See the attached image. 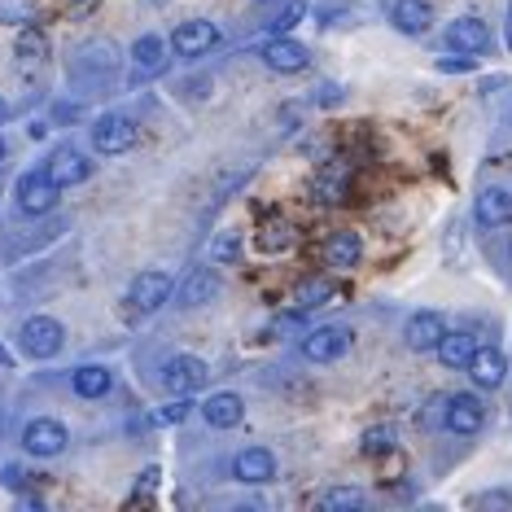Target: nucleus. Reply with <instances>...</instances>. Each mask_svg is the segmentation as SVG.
I'll return each mask as SVG.
<instances>
[{
	"label": "nucleus",
	"mask_w": 512,
	"mask_h": 512,
	"mask_svg": "<svg viewBox=\"0 0 512 512\" xmlns=\"http://www.w3.org/2000/svg\"><path fill=\"white\" fill-rule=\"evenodd\" d=\"M346 346H351V333L346 329H316L302 337V355H307L311 364H333V359L346 355Z\"/></svg>",
	"instance_id": "9d476101"
},
{
	"label": "nucleus",
	"mask_w": 512,
	"mask_h": 512,
	"mask_svg": "<svg viewBox=\"0 0 512 512\" xmlns=\"http://www.w3.org/2000/svg\"><path fill=\"white\" fill-rule=\"evenodd\" d=\"M346 193H351V167L346 162H329L316 180V197L320 202H342Z\"/></svg>",
	"instance_id": "412c9836"
},
{
	"label": "nucleus",
	"mask_w": 512,
	"mask_h": 512,
	"mask_svg": "<svg viewBox=\"0 0 512 512\" xmlns=\"http://www.w3.org/2000/svg\"><path fill=\"white\" fill-rule=\"evenodd\" d=\"M202 416L211 421L215 429H232V425H241V416H246V403L237 399V394H211L206 399V407H202Z\"/></svg>",
	"instance_id": "a211bd4d"
},
{
	"label": "nucleus",
	"mask_w": 512,
	"mask_h": 512,
	"mask_svg": "<svg viewBox=\"0 0 512 512\" xmlns=\"http://www.w3.org/2000/svg\"><path fill=\"white\" fill-rule=\"evenodd\" d=\"M368 499H364V491H355V486H337V491H324L320 495V508L324 512H359Z\"/></svg>",
	"instance_id": "a878e982"
},
{
	"label": "nucleus",
	"mask_w": 512,
	"mask_h": 512,
	"mask_svg": "<svg viewBox=\"0 0 512 512\" xmlns=\"http://www.w3.org/2000/svg\"><path fill=\"white\" fill-rule=\"evenodd\" d=\"M18 342H22V351H27L31 359H53L57 351H62V342H66V329L53 316H31L27 324H22Z\"/></svg>",
	"instance_id": "f257e3e1"
},
{
	"label": "nucleus",
	"mask_w": 512,
	"mask_h": 512,
	"mask_svg": "<svg viewBox=\"0 0 512 512\" xmlns=\"http://www.w3.org/2000/svg\"><path fill=\"white\" fill-rule=\"evenodd\" d=\"M473 57H442V62H438V71H451V75H456V71H473Z\"/></svg>",
	"instance_id": "473e14b6"
},
{
	"label": "nucleus",
	"mask_w": 512,
	"mask_h": 512,
	"mask_svg": "<svg viewBox=\"0 0 512 512\" xmlns=\"http://www.w3.org/2000/svg\"><path fill=\"white\" fill-rule=\"evenodd\" d=\"M0 162H5V145H0Z\"/></svg>",
	"instance_id": "58836bf2"
},
{
	"label": "nucleus",
	"mask_w": 512,
	"mask_h": 512,
	"mask_svg": "<svg viewBox=\"0 0 512 512\" xmlns=\"http://www.w3.org/2000/svg\"><path fill=\"white\" fill-rule=\"evenodd\" d=\"M66 425L62 421H49V416H40V421H31L22 429V447H27V456H62L66 451Z\"/></svg>",
	"instance_id": "20e7f679"
},
{
	"label": "nucleus",
	"mask_w": 512,
	"mask_h": 512,
	"mask_svg": "<svg viewBox=\"0 0 512 512\" xmlns=\"http://www.w3.org/2000/svg\"><path fill=\"white\" fill-rule=\"evenodd\" d=\"M302 14H307V0H289V5L281 9V18L272 22V31H276V36H285V31H294L298 22H302Z\"/></svg>",
	"instance_id": "c756f323"
},
{
	"label": "nucleus",
	"mask_w": 512,
	"mask_h": 512,
	"mask_svg": "<svg viewBox=\"0 0 512 512\" xmlns=\"http://www.w3.org/2000/svg\"><path fill=\"white\" fill-rule=\"evenodd\" d=\"M206 377H211V368H206L197 355H176V359H167V368H162V386L171 394H197L206 386Z\"/></svg>",
	"instance_id": "7ed1b4c3"
},
{
	"label": "nucleus",
	"mask_w": 512,
	"mask_h": 512,
	"mask_svg": "<svg viewBox=\"0 0 512 512\" xmlns=\"http://www.w3.org/2000/svg\"><path fill=\"white\" fill-rule=\"evenodd\" d=\"M464 368H469V377H473L477 390H499V386H504V377H508V359L499 351H491V346H477L473 359Z\"/></svg>",
	"instance_id": "1a4fd4ad"
},
{
	"label": "nucleus",
	"mask_w": 512,
	"mask_h": 512,
	"mask_svg": "<svg viewBox=\"0 0 512 512\" xmlns=\"http://www.w3.org/2000/svg\"><path fill=\"white\" fill-rule=\"evenodd\" d=\"M189 416V394H176V403H167V412H158V421L162 425H176Z\"/></svg>",
	"instance_id": "7c9ffc66"
},
{
	"label": "nucleus",
	"mask_w": 512,
	"mask_h": 512,
	"mask_svg": "<svg viewBox=\"0 0 512 512\" xmlns=\"http://www.w3.org/2000/svg\"><path fill=\"white\" fill-rule=\"evenodd\" d=\"M237 250H241L237 232H224V237L215 241V259H237Z\"/></svg>",
	"instance_id": "2f4dec72"
},
{
	"label": "nucleus",
	"mask_w": 512,
	"mask_h": 512,
	"mask_svg": "<svg viewBox=\"0 0 512 512\" xmlns=\"http://www.w3.org/2000/svg\"><path fill=\"white\" fill-rule=\"evenodd\" d=\"M44 176H49L57 189H71V184H84L92 176V162L79 154V149H57L49 158V167H44Z\"/></svg>",
	"instance_id": "6e6552de"
},
{
	"label": "nucleus",
	"mask_w": 512,
	"mask_h": 512,
	"mask_svg": "<svg viewBox=\"0 0 512 512\" xmlns=\"http://www.w3.org/2000/svg\"><path fill=\"white\" fill-rule=\"evenodd\" d=\"M259 5H272V0H259Z\"/></svg>",
	"instance_id": "ea45409f"
},
{
	"label": "nucleus",
	"mask_w": 512,
	"mask_h": 512,
	"mask_svg": "<svg viewBox=\"0 0 512 512\" xmlns=\"http://www.w3.org/2000/svg\"><path fill=\"white\" fill-rule=\"evenodd\" d=\"M438 351V359L447 368H464L473 359V351H477V337L473 333H442V342L434 346Z\"/></svg>",
	"instance_id": "5701e85b"
},
{
	"label": "nucleus",
	"mask_w": 512,
	"mask_h": 512,
	"mask_svg": "<svg viewBox=\"0 0 512 512\" xmlns=\"http://www.w3.org/2000/svg\"><path fill=\"white\" fill-rule=\"evenodd\" d=\"M486 421V407L477 394H451L447 399V429L451 434H477Z\"/></svg>",
	"instance_id": "9b49d317"
},
{
	"label": "nucleus",
	"mask_w": 512,
	"mask_h": 512,
	"mask_svg": "<svg viewBox=\"0 0 512 512\" xmlns=\"http://www.w3.org/2000/svg\"><path fill=\"white\" fill-rule=\"evenodd\" d=\"M215 44H219V27L215 22H206V18L180 22L176 36H171V49H176L180 57H202V53H211Z\"/></svg>",
	"instance_id": "423d86ee"
},
{
	"label": "nucleus",
	"mask_w": 512,
	"mask_h": 512,
	"mask_svg": "<svg viewBox=\"0 0 512 512\" xmlns=\"http://www.w3.org/2000/svg\"><path fill=\"white\" fill-rule=\"evenodd\" d=\"M263 62L272 66V71H281V75H294V71H307L311 53L302 49L298 40H285V36H276V40H267V44H263Z\"/></svg>",
	"instance_id": "f8f14e48"
},
{
	"label": "nucleus",
	"mask_w": 512,
	"mask_h": 512,
	"mask_svg": "<svg viewBox=\"0 0 512 512\" xmlns=\"http://www.w3.org/2000/svg\"><path fill=\"white\" fill-rule=\"evenodd\" d=\"M154 482H158V469H145V473H141V486H136L132 499H145L149 491H154Z\"/></svg>",
	"instance_id": "72a5a7b5"
},
{
	"label": "nucleus",
	"mask_w": 512,
	"mask_h": 512,
	"mask_svg": "<svg viewBox=\"0 0 512 512\" xmlns=\"http://www.w3.org/2000/svg\"><path fill=\"white\" fill-rule=\"evenodd\" d=\"M22 482H27V473H22L18 464H9V469H5V486H14V491H18Z\"/></svg>",
	"instance_id": "f704fd0d"
},
{
	"label": "nucleus",
	"mask_w": 512,
	"mask_h": 512,
	"mask_svg": "<svg viewBox=\"0 0 512 512\" xmlns=\"http://www.w3.org/2000/svg\"><path fill=\"white\" fill-rule=\"evenodd\" d=\"M508 40H512V9H508Z\"/></svg>",
	"instance_id": "4c0bfd02"
},
{
	"label": "nucleus",
	"mask_w": 512,
	"mask_h": 512,
	"mask_svg": "<svg viewBox=\"0 0 512 512\" xmlns=\"http://www.w3.org/2000/svg\"><path fill=\"white\" fill-rule=\"evenodd\" d=\"M442 333H447V324H442L438 311H416V316L407 320V346H412V351H434L442 342Z\"/></svg>",
	"instance_id": "4468645a"
},
{
	"label": "nucleus",
	"mask_w": 512,
	"mask_h": 512,
	"mask_svg": "<svg viewBox=\"0 0 512 512\" xmlns=\"http://www.w3.org/2000/svg\"><path fill=\"white\" fill-rule=\"evenodd\" d=\"M132 66L141 75H162L167 71V44H162L158 36H141L132 44Z\"/></svg>",
	"instance_id": "aec40b11"
},
{
	"label": "nucleus",
	"mask_w": 512,
	"mask_h": 512,
	"mask_svg": "<svg viewBox=\"0 0 512 512\" xmlns=\"http://www.w3.org/2000/svg\"><path fill=\"white\" fill-rule=\"evenodd\" d=\"M394 425H377L364 434V456H386V451H394Z\"/></svg>",
	"instance_id": "c85d7f7f"
},
{
	"label": "nucleus",
	"mask_w": 512,
	"mask_h": 512,
	"mask_svg": "<svg viewBox=\"0 0 512 512\" xmlns=\"http://www.w3.org/2000/svg\"><path fill=\"white\" fill-rule=\"evenodd\" d=\"M75 394L79 399H101V394L110 390V372L101 368V364H84V368H75Z\"/></svg>",
	"instance_id": "b1692460"
},
{
	"label": "nucleus",
	"mask_w": 512,
	"mask_h": 512,
	"mask_svg": "<svg viewBox=\"0 0 512 512\" xmlns=\"http://www.w3.org/2000/svg\"><path fill=\"white\" fill-rule=\"evenodd\" d=\"M237 477H241V482H250V486L272 482V477H276V456L267 447H246L237 456Z\"/></svg>",
	"instance_id": "dca6fc26"
},
{
	"label": "nucleus",
	"mask_w": 512,
	"mask_h": 512,
	"mask_svg": "<svg viewBox=\"0 0 512 512\" xmlns=\"http://www.w3.org/2000/svg\"><path fill=\"white\" fill-rule=\"evenodd\" d=\"M0 368H9V351H5V346H0Z\"/></svg>",
	"instance_id": "e433bc0d"
},
{
	"label": "nucleus",
	"mask_w": 512,
	"mask_h": 512,
	"mask_svg": "<svg viewBox=\"0 0 512 512\" xmlns=\"http://www.w3.org/2000/svg\"><path fill=\"white\" fill-rule=\"evenodd\" d=\"M9 119V106H5V97H0V123H5Z\"/></svg>",
	"instance_id": "c9c22d12"
},
{
	"label": "nucleus",
	"mask_w": 512,
	"mask_h": 512,
	"mask_svg": "<svg viewBox=\"0 0 512 512\" xmlns=\"http://www.w3.org/2000/svg\"><path fill=\"white\" fill-rule=\"evenodd\" d=\"M289 241H294V228L285 224V219H272L263 232H259V250H267V254H276V250H285Z\"/></svg>",
	"instance_id": "bb28decb"
},
{
	"label": "nucleus",
	"mask_w": 512,
	"mask_h": 512,
	"mask_svg": "<svg viewBox=\"0 0 512 512\" xmlns=\"http://www.w3.org/2000/svg\"><path fill=\"white\" fill-rule=\"evenodd\" d=\"M215 294H219V276L211 272V267H197L180 289V307H202V302H211Z\"/></svg>",
	"instance_id": "4be33fe9"
},
{
	"label": "nucleus",
	"mask_w": 512,
	"mask_h": 512,
	"mask_svg": "<svg viewBox=\"0 0 512 512\" xmlns=\"http://www.w3.org/2000/svg\"><path fill=\"white\" fill-rule=\"evenodd\" d=\"M359 254H364V246H359L355 232L342 228V232H329V237H324V263L329 267H355Z\"/></svg>",
	"instance_id": "6ab92c4d"
},
{
	"label": "nucleus",
	"mask_w": 512,
	"mask_h": 512,
	"mask_svg": "<svg viewBox=\"0 0 512 512\" xmlns=\"http://www.w3.org/2000/svg\"><path fill=\"white\" fill-rule=\"evenodd\" d=\"M171 298V276L167 272H141L127 289V302H132V311H158L162 302Z\"/></svg>",
	"instance_id": "0eeeda50"
},
{
	"label": "nucleus",
	"mask_w": 512,
	"mask_h": 512,
	"mask_svg": "<svg viewBox=\"0 0 512 512\" xmlns=\"http://www.w3.org/2000/svg\"><path fill=\"white\" fill-rule=\"evenodd\" d=\"M136 145V123L127 114H101L92 123V149L97 154H127Z\"/></svg>",
	"instance_id": "f03ea898"
},
{
	"label": "nucleus",
	"mask_w": 512,
	"mask_h": 512,
	"mask_svg": "<svg viewBox=\"0 0 512 512\" xmlns=\"http://www.w3.org/2000/svg\"><path fill=\"white\" fill-rule=\"evenodd\" d=\"M447 44L451 49H460V53H486V44H491V31H486V22L482 18H456L447 27Z\"/></svg>",
	"instance_id": "ddd939ff"
},
{
	"label": "nucleus",
	"mask_w": 512,
	"mask_h": 512,
	"mask_svg": "<svg viewBox=\"0 0 512 512\" xmlns=\"http://www.w3.org/2000/svg\"><path fill=\"white\" fill-rule=\"evenodd\" d=\"M18 57H27V62H40V57H49V40H44V31L22 27V36H18Z\"/></svg>",
	"instance_id": "cd10ccee"
},
{
	"label": "nucleus",
	"mask_w": 512,
	"mask_h": 512,
	"mask_svg": "<svg viewBox=\"0 0 512 512\" xmlns=\"http://www.w3.org/2000/svg\"><path fill=\"white\" fill-rule=\"evenodd\" d=\"M333 298H337V285L324 281V276H311V281H302V289H298V311H316Z\"/></svg>",
	"instance_id": "393cba45"
},
{
	"label": "nucleus",
	"mask_w": 512,
	"mask_h": 512,
	"mask_svg": "<svg viewBox=\"0 0 512 512\" xmlns=\"http://www.w3.org/2000/svg\"><path fill=\"white\" fill-rule=\"evenodd\" d=\"M390 22L403 31V36H425L429 22H434V5H429V0H399Z\"/></svg>",
	"instance_id": "2eb2a0df"
},
{
	"label": "nucleus",
	"mask_w": 512,
	"mask_h": 512,
	"mask_svg": "<svg viewBox=\"0 0 512 512\" xmlns=\"http://www.w3.org/2000/svg\"><path fill=\"white\" fill-rule=\"evenodd\" d=\"M57 193L62 189H57L44 171H31V176L18 180V211L22 215H49L57 206Z\"/></svg>",
	"instance_id": "39448f33"
},
{
	"label": "nucleus",
	"mask_w": 512,
	"mask_h": 512,
	"mask_svg": "<svg viewBox=\"0 0 512 512\" xmlns=\"http://www.w3.org/2000/svg\"><path fill=\"white\" fill-rule=\"evenodd\" d=\"M477 224L482 228H499V224H508L512 219V193L508 189H486V193H477Z\"/></svg>",
	"instance_id": "f3484780"
}]
</instances>
